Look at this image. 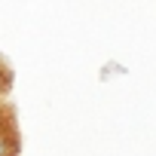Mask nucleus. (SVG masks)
Returning a JSON list of instances; mask_svg holds the SVG:
<instances>
[{"label": "nucleus", "mask_w": 156, "mask_h": 156, "mask_svg": "<svg viewBox=\"0 0 156 156\" xmlns=\"http://www.w3.org/2000/svg\"><path fill=\"white\" fill-rule=\"evenodd\" d=\"M0 156H12V147H9L3 138H0Z\"/></svg>", "instance_id": "1"}]
</instances>
